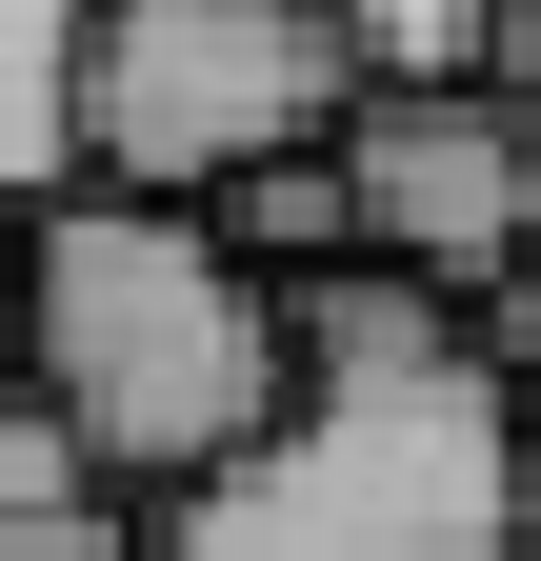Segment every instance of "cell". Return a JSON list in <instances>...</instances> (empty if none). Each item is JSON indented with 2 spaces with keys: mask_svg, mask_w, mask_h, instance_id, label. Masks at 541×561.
I'll return each mask as SVG.
<instances>
[{
  "mask_svg": "<svg viewBox=\"0 0 541 561\" xmlns=\"http://www.w3.org/2000/svg\"><path fill=\"white\" fill-rule=\"evenodd\" d=\"M361 81L381 101H441V81H502V0H342Z\"/></svg>",
  "mask_w": 541,
  "mask_h": 561,
  "instance_id": "7",
  "label": "cell"
},
{
  "mask_svg": "<svg viewBox=\"0 0 541 561\" xmlns=\"http://www.w3.org/2000/svg\"><path fill=\"white\" fill-rule=\"evenodd\" d=\"M381 81L342 0H101V181L120 201H221L261 161H321Z\"/></svg>",
  "mask_w": 541,
  "mask_h": 561,
  "instance_id": "3",
  "label": "cell"
},
{
  "mask_svg": "<svg viewBox=\"0 0 541 561\" xmlns=\"http://www.w3.org/2000/svg\"><path fill=\"white\" fill-rule=\"evenodd\" d=\"M161 561H541V421L502 321L401 261L301 280V401L161 502Z\"/></svg>",
  "mask_w": 541,
  "mask_h": 561,
  "instance_id": "1",
  "label": "cell"
},
{
  "mask_svg": "<svg viewBox=\"0 0 541 561\" xmlns=\"http://www.w3.org/2000/svg\"><path fill=\"white\" fill-rule=\"evenodd\" d=\"M342 161H361V261L441 280V301H482V321L541 280V101H502V81L361 101Z\"/></svg>",
  "mask_w": 541,
  "mask_h": 561,
  "instance_id": "4",
  "label": "cell"
},
{
  "mask_svg": "<svg viewBox=\"0 0 541 561\" xmlns=\"http://www.w3.org/2000/svg\"><path fill=\"white\" fill-rule=\"evenodd\" d=\"M502 101H541V0H502Z\"/></svg>",
  "mask_w": 541,
  "mask_h": 561,
  "instance_id": "11",
  "label": "cell"
},
{
  "mask_svg": "<svg viewBox=\"0 0 541 561\" xmlns=\"http://www.w3.org/2000/svg\"><path fill=\"white\" fill-rule=\"evenodd\" d=\"M502 362H521V421H541V280H521V301H502Z\"/></svg>",
  "mask_w": 541,
  "mask_h": 561,
  "instance_id": "12",
  "label": "cell"
},
{
  "mask_svg": "<svg viewBox=\"0 0 541 561\" xmlns=\"http://www.w3.org/2000/svg\"><path fill=\"white\" fill-rule=\"evenodd\" d=\"M101 181V0H0V201H81Z\"/></svg>",
  "mask_w": 541,
  "mask_h": 561,
  "instance_id": "5",
  "label": "cell"
},
{
  "mask_svg": "<svg viewBox=\"0 0 541 561\" xmlns=\"http://www.w3.org/2000/svg\"><path fill=\"white\" fill-rule=\"evenodd\" d=\"M200 221H221V241L301 301V280H342V261H361V161H342V140H321V161H261V181L200 201Z\"/></svg>",
  "mask_w": 541,
  "mask_h": 561,
  "instance_id": "6",
  "label": "cell"
},
{
  "mask_svg": "<svg viewBox=\"0 0 541 561\" xmlns=\"http://www.w3.org/2000/svg\"><path fill=\"white\" fill-rule=\"evenodd\" d=\"M81 502H101V442L41 381H0V522H81Z\"/></svg>",
  "mask_w": 541,
  "mask_h": 561,
  "instance_id": "8",
  "label": "cell"
},
{
  "mask_svg": "<svg viewBox=\"0 0 541 561\" xmlns=\"http://www.w3.org/2000/svg\"><path fill=\"white\" fill-rule=\"evenodd\" d=\"M21 381L101 442V481H141V502H181V481H221L261 421L301 401V301L261 280L200 201H41V321H21Z\"/></svg>",
  "mask_w": 541,
  "mask_h": 561,
  "instance_id": "2",
  "label": "cell"
},
{
  "mask_svg": "<svg viewBox=\"0 0 541 561\" xmlns=\"http://www.w3.org/2000/svg\"><path fill=\"white\" fill-rule=\"evenodd\" d=\"M21 321H41V221L0 201V381H21Z\"/></svg>",
  "mask_w": 541,
  "mask_h": 561,
  "instance_id": "10",
  "label": "cell"
},
{
  "mask_svg": "<svg viewBox=\"0 0 541 561\" xmlns=\"http://www.w3.org/2000/svg\"><path fill=\"white\" fill-rule=\"evenodd\" d=\"M0 561H161V522H120V502H81V522H0Z\"/></svg>",
  "mask_w": 541,
  "mask_h": 561,
  "instance_id": "9",
  "label": "cell"
}]
</instances>
